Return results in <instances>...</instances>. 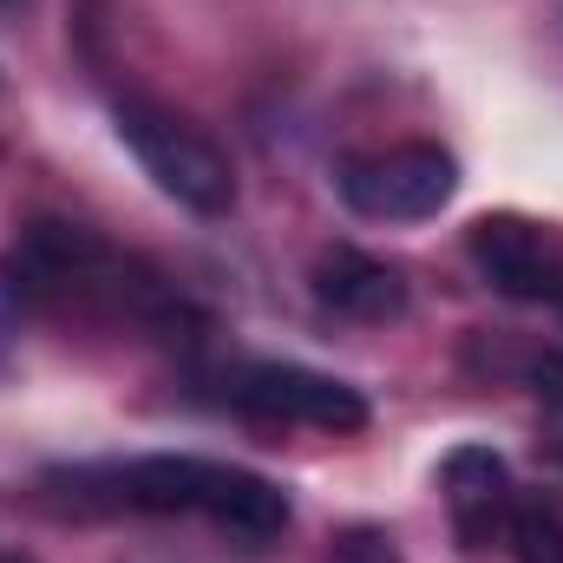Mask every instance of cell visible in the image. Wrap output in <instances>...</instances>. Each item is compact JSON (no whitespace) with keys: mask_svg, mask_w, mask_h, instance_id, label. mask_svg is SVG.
Segmentation results:
<instances>
[{"mask_svg":"<svg viewBox=\"0 0 563 563\" xmlns=\"http://www.w3.org/2000/svg\"><path fill=\"white\" fill-rule=\"evenodd\" d=\"M0 7H20V0H0Z\"/></svg>","mask_w":563,"mask_h":563,"instance_id":"13","label":"cell"},{"mask_svg":"<svg viewBox=\"0 0 563 563\" xmlns=\"http://www.w3.org/2000/svg\"><path fill=\"white\" fill-rule=\"evenodd\" d=\"M518 374H525V387H531V394H538L544 407H563V354H558V347L531 354V361H525Z\"/></svg>","mask_w":563,"mask_h":563,"instance_id":"12","label":"cell"},{"mask_svg":"<svg viewBox=\"0 0 563 563\" xmlns=\"http://www.w3.org/2000/svg\"><path fill=\"white\" fill-rule=\"evenodd\" d=\"M452 190H459V157L439 144H394L341 164V203L374 223H426L452 203Z\"/></svg>","mask_w":563,"mask_h":563,"instance_id":"2","label":"cell"},{"mask_svg":"<svg viewBox=\"0 0 563 563\" xmlns=\"http://www.w3.org/2000/svg\"><path fill=\"white\" fill-rule=\"evenodd\" d=\"M112 119H119V139L132 144V157L144 164V177H151L164 197H177V203L197 210V217H230V203H236V170H230V157L203 139L197 125H184L177 112L144 106V99H119Z\"/></svg>","mask_w":563,"mask_h":563,"instance_id":"1","label":"cell"},{"mask_svg":"<svg viewBox=\"0 0 563 563\" xmlns=\"http://www.w3.org/2000/svg\"><path fill=\"white\" fill-rule=\"evenodd\" d=\"M328 563H407V558H400V544H394L387 531H374V525H354V531H341V538H334Z\"/></svg>","mask_w":563,"mask_h":563,"instance_id":"11","label":"cell"},{"mask_svg":"<svg viewBox=\"0 0 563 563\" xmlns=\"http://www.w3.org/2000/svg\"><path fill=\"white\" fill-rule=\"evenodd\" d=\"M439 485H445V505H452V531L459 544L478 558L492 544H505V518H511V472L492 445H459L445 452L439 465Z\"/></svg>","mask_w":563,"mask_h":563,"instance_id":"5","label":"cell"},{"mask_svg":"<svg viewBox=\"0 0 563 563\" xmlns=\"http://www.w3.org/2000/svg\"><path fill=\"white\" fill-rule=\"evenodd\" d=\"M230 407H243L256 420L321 426V432H361L367 426V400L347 380H328V374L295 367V361H256V367L230 374Z\"/></svg>","mask_w":563,"mask_h":563,"instance_id":"3","label":"cell"},{"mask_svg":"<svg viewBox=\"0 0 563 563\" xmlns=\"http://www.w3.org/2000/svg\"><path fill=\"white\" fill-rule=\"evenodd\" d=\"M465 256L478 263V276L498 295L518 301H563V263L551 250V236L525 217H478L465 230Z\"/></svg>","mask_w":563,"mask_h":563,"instance_id":"4","label":"cell"},{"mask_svg":"<svg viewBox=\"0 0 563 563\" xmlns=\"http://www.w3.org/2000/svg\"><path fill=\"white\" fill-rule=\"evenodd\" d=\"M314 301L347 314V321H400L407 314V282H400V269H387L361 250H328L314 263Z\"/></svg>","mask_w":563,"mask_h":563,"instance_id":"6","label":"cell"},{"mask_svg":"<svg viewBox=\"0 0 563 563\" xmlns=\"http://www.w3.org/2000/svg\"><path fill=\"white\" fill-rule=\"evenodd\" d=\"M217 531L243 538V544H269L288 531V492L269 485L263 472H243V465H210V492H203V511Z\"/></svg>","mask_w":563,"mask_h":563,"instance_id":"7","label":"cell"},{"mask_svg":"<svg viewBox=\"0 0 563 563\" xmlns=\"http://www.w3.org/2000/svg\"><path fill=\"white\" fill-rule=\"evenodd\" d=\"M210 492V459H177V452H151L125 465V505L157 511V518H197Z\"/></svg>","mask_w":563,"mask_h":563,"instance_id":"8","label":"cell"},{"mask_svg":"<svg viewBox=\"0 0 563 563\" xmlns=\"http://www.w3.org/2000/svg\"><path fill=\"white\" fill-rule=\"evenodd\" d=\"M33 301H40V282H33V269H26L20 256H0V341H13V334L26 328Z\"/></svg>","mask_w":563,"mask_h":563,"instance_id":"10","label":"cell"},{"mask_svg":"<svg viewBox=\"0 0 563 563\" xmlns=\"http://www.w3.org/2000/svg\"><path fill=\"white\" fill-rule=\"evenodd\" d=\"M505 551H511L518 563H563V518L544 505V498H511Z\"/></svg>","mask_w":563,"mask_h":563,"instance_id":"9","label":"cell"},{"mask_svg":"<svg viewBox=\"0 0 563 563\" xmlns=\"http://www.w3.org/2000/svg\"><path fill=\"white\" fill-rule=\"evenodd\" d=\"M558 308H563V301H558Z\"/></svg>","mask_w":563,"mask_h":563,"instance_id":"14","label":"cell"}]
</instances>
